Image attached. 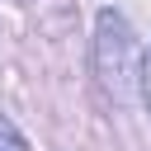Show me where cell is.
<instances>
[{"mask_svg": "<svg viewBox=\"0 0 151 151\" xmlns=\"http://www.w3.org/2000/svg\"><path fill=\"white\" fill-rule=\"evenodd\" d=\"M94 71H99V85L123 99L132 90V71H137V42H132V28L118 9H99V24H94Z\"/></svg>", "mask_w": 151, "mask_h": 151, "instance_id": "cell-1", "label": "cell"}, {"mask_svg": "<svg viewBox=\"0 0 151 151\" xmlns=\"http://www.w3.org/2000/svg\"><path fill=\"white\" fill-rule=\"evenodd\" d=\"M142 99H146V109H151V52H146V61H142Z\"/></svg>", "mask_w": 151, "mask_h": 151, "instance_id": "cell-3", "label": "cell"}, {"mask_svg": "<svg viewBox=\"0 0 151 151\" xmlns=\"http://www.w3.org/2000/svg\"><path fill=\"white\" fill-rule=\"evenodd\" d=\"M0 151H28V142L19 137V127L9 118H0Z\"/></svg>", "mask_w": 151, "mask_h": 151, "instance_id": "cell-2", "label": "cell"}]
</instances>
